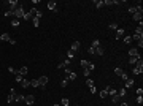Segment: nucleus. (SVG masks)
I'll return each instance as SVG.
<instances>
[{"mask_svg": "<svg viewBox=\"0 0 143 106\" xmlns=\"http://www.w3.org/2000/svg\"><path fill=\"white\" fill-rule=\"evenodd\" d=\"M24 14H26V13H24V10H22L21 5L13 11V17H14V19H18V21H24Z\"/></svg>", "mask_w": 143, "mask_h": 106, "instance_id": "nucleus-1", "label": "nucleus"}, {"mask_svg": "<svg viewBox=\"0 0 143 106\" xmlns=\"http://www.w3.org/2000/svg\"><path fill=\"white\" fill-rule=\"evenodd\" d=\"M46 6H48V10H49V11H54V13H57V2H56V0H49Z\"/></svg>", "mask_w": 143, "mask_h": 106, "instance_id": "nucleus-2", "label": "nucleus"}, {"mask_svg": "<svg viewBox=\"0 0 143 106\" xmlns=\"http://www.w3.org/2000/svg\"><path fill=\"white\" fill-rule=\"evenodd\" d=\"M129 55H130V57H135V59H142V55H140V52H138L137 48L129 49Z\"/></svg>", "mask_w": 143, "mask_h": 106, "instance_id": "nucleus-3", "label": "nucleus"}, {"mask_svg": "<svg viewBox=\"0 0 143 106\" xmlns=\"http://www.w3.org/2000/svg\"><path fill=\"white\" fill-rule=\"evenodd\" d=\"M126 35V29H121V27H118V30H116V35H115V38L116 40H121L122 37Z\"/></svg>", "mask_w": 143, "mask_h": 106, "instance_id": "nucleus-4", "label": "nucleus"}, {"mask_svg": "<svg viewBox=\"0 0 143 106\" xmlns=\"http://www.w3.org/2000/svg\"><path fill=\"white\" fill-rule=\"evenodd\" d=\"M27 73H29V68H27V67H21V68L18 70V74H19V76H22V78H26Z\"/></svg>", "mask_w": 143, "mask_h": 106, "instance_id": "nucleus-5", "label": "nucleus"}, {"mask_svg": "<svg viewBox=\"0 0 143 106\" xmlns=\"http://www.w3.org/2000/svg\"><path fill=\"white\" fill-rule=\"evenodd\" d=\"M38 82H40V87L45 89V87H46V82H48V78L46 76H40V78H38Z\"/></svg>", "mask_w": 143, "mask_h": 106, "instance_id": "nucleus-6", "label": "nucleus"}, {"mask_svg": "<svg viewBox=\"0 0 143 106\" xmlns=\"http://www.w3.org/2000/svg\"><path fill=\"white\" fill-rule=\"evenodd\" d=\"M24 100H26V103L29 106H32V105H33V101H35V97H33V95H26V97H24Z\"/></svg>", "mask_w": 143, "mask_h": 106, "instance_id": "nucleus-7", "label": "nucleus"}, {"mask_svg": "<svg viewBox=\"0 0 143 106\" xmlns=\"http://www.w3.org/2000/svg\"><path fill=\"white\" fill-rule=\"evenodd\" d=\"M79 48H81V43H79V41H75V43H72V48H70V51L76 52V51H79Z\"/></svg>", "mask_w": 143, "mask_h": 106, "instance_id": "nucleus-8", "label": "nucleus"}, {"mask_svg": "<svg viewBox=\"0 0 143 106\" xmlns=\"http://www.w3.org/2000/svg\"><path fill=\"white\" fill-rule=\"evenodd\" d=\"M8 3H10V5H11L10 11H14L16 8H18V6H19V2H18V0H10V2H8Z\"/></svg>", "mask_w": 143, "mask_h": 106, "instance_id": "nucleus-9", "label": "nucleus"}, {"mask_svg": "<svg viewBox=\"0 0 143 106\" xmlns=\"http://www.w3.org/2000/svg\"><path fill=\"white\" fill-rule=\"evenodd\" d=\"M70 62H72V60L65 59V60H64L62 64H59V67H57V68H69V67H70Z\"/></svg>", "mask_w": 143, "mask_h": 106, "instance_id": "nucleus-10", "label": "nucleus"}, {"mask_svg": "<svg viewBox=\"0 0 143 106\" xmlns=\"http://www.w3.org/2000/svg\"><path fill=\"white\" fill-rule=\"evenodd\" d=\"M19 84H21V87H24V89H27V87H30V81H29V79H26V78H24V79H22L21 82H19Z\"/></svg>", "mask_w": 143, "mask_h": 106, "instance_id": "nucleus-11", "label": "nucleus"}, {"mask_svg": "<svg viewBox=\"0 0 143 106\" xmlns=\"http://www.w3.org/2000/svg\"><path fill=\"white\" fill-rule=\"evenodd\" d=\"M132 19L134 21H137V22H140L143 19V14L142 13H135V14H132Z\"/></svg>", "mask_w": 143, "mask_h": 106, "instance_id": "nucleus-12", "label": "nucleus"}, {"mask_svg": "<svg viewBox=\"0 0 143 106\" xmlns=\"http://www.w3.org/2000/svg\"><path fill=\"white\" fill-rule=\"evenodd\" d=\"M132 85H134V79L132 78H127L126 79V87H124V89H130Z\"/></svg>", "mask_w": 143, "mask_h": 106, "instance_id": "nucleus-13", "label": "nucleus"}, {"mask_svg": "<svg viewBox=\"0 0 143 106\" xmlns=\"http://www.w3.org/2000/svg\"><path fill=\"white\" fill-rule=\"evenodd\" d=\"M122 41L126 43V44H130V43H132V37H130V35H124V37H122Z\"/></svg>", "mask_w": 143, "mask_h": 106, "instance_id": "nucleus-14", "label": "nucleus"}, {"mask_svg": "<svg viewBox=\"0 0 143 106\" xmlns=\"http://www.w3.org/2000/svg\"><path fill=\"white\" fill-rule=\"evenodd\" d=\"M106 90H108V95H110V97H113V95H116V93H118V90H115L113 87H110V85L106 87Z\"/></svg>", "mask_w": 143, "mask_h": 106, "instance_id": "nucleus-15", "label": "nucleus"}, {"mask_svg": "<svg viewBox=\"0 0 143 106\" xmlns=\"http://www.w3.org/2000/svg\"><path fill=\"white\" fill-rule=\"evenodd\" d=\"M111 101H113V105H116V103H119V101H121V97L116 93V95H113V97H111Z\"/></svg>", "mask_w": 143, "mask_h": 106, "instance_id": "nucleus-16", "label": "nucleus"}, {"mask_svg": "<svg viewBox=\"0 0 143 106\" xmlns=\"http://www.w3.org/2000/svg\"><path fill=\"white\" fill-rule=\"evenodd\" d=\"M0 41H10V35L8 33H2L0 35Z\"/></svg>", "mask_w": 143, "mask_h": 106, "instance_id": "nucleus-17", "label": "nucleus"}, {"mask_svg": "<svg viewBox=\"0 0 143 106\" xmlns=\"http://www.w3.org/2000/svg\"><path fill=\"white\" fill-rule=\"evenodd\" d=\"M30 87H33V89L40 87V82H38V79H33V81H30Z\"/></svg>", "mask_w": 143, "mask_h": 106, "instance_id": "nucleus-18", "label": "nucleus"}, {"mask_svg": "<svg viewBox=\"0 0 143 106\" xmlns=\"http://www.w3.org/2000/svg\"><path fill=\"white\" fill-rule=\"evenodd\" d=\"M99 95H100V98H106V97H108V90H106V89L100 90V92H99Z\"/></svg>", "mask_w": 143, "mask_h": 106, "instance_id": "nucleus-19", "label": "nucleus"}, {"mask_svg": "<svg viewBox=\"0 0 143 106\" xmlns=\"http://www.w3.org/2000/svg\"><path fill=\"white\" fill-rule=\"evenodd\" d=\"M118 95L121 97V98H122V97H126V95H127V89H124V87H122V89H119V92H118Z\"/></svg>", "mask_w": 143, "mask_h": 106, "instance_id": "nucleus-20", "label": "nucleus"}, {"mask_svg": "<svg viewBox=\"0 0 143 106\" xmlns=\"http://www.w3.org/2000/svg\"><path fill=\"white\" fill-rule=\"evenodd\" d=\"M91 46H92V48H99V46H100V40H97V38H95L94 41L91 43Z\"/></svg>", "mask_w": 143, "mask_h": 106, "instance_id": "nucleus-21", "label": "nucleus"}, {"mask_svg": "<svg viewBox=\"0 0 143 106\" xmlns=\"http://www.w3.org/2000/svg\"><path fill=\"white\" fill-rule=\"evenodd\" d=\"M143 35H137V33H134L132 35V41H138V40H142Z\"/></svg>", "mask_w": 143, "mask_h": 106, "instance_id": "nucleus-22", "label": "nucleus"}, {"mask_svg": "<svg viewBox=\"0 0 143 106\" xmlns=\"http://www.w3.org/2000/svg\"><path fill=\"white\" fill-rule=\"evenodd\" d=\"M70 105V100L69 98H62V101H60V106H69Z\"/></svg>", "mask_w": 143, "mask_h": 106, "instance_id": "nucleus-23", "label": "nucleus"}, {"mask_svg": "<svg viewBox=\"0 0 143 106\" xmlns=\"http://www.w3.org/2000/svg\"><path fill=\"white\" fill-rule=\"evenodd\" d=\"M94 3H95V8H102L103 6V0H95Z\"/></svg>", "mask_w": 143, "mask_h": 106, "instance_id": "nucleus-24", "label": "nucleus"}, {"mask_svg": "<svg viewBox=\"0 0 143 106\" xmlns=\"http://www.w3.org/2000/svg\"><path fill=\"white\" fill-rule=\"evenodd\" d=\"M24 100V95H21V93H16L14 95V101H22Z\"/></svg>", "mask_w": 143, "mask_h": 106, "instance_id": "nucleus-25", "label": "nucleus"}, {"mask_svg": "<svg viewBox=\"0 0 143 106\" xmlns=\"http://www.w3.org/2000/svg\"><path fill=\"white\" fill-rule=\"evenodd\" d=\"M75 57V52H73V51H70V49H69V51H67V59H69V60H72V59H73Z\"/></svg>", "mask_w": 143, "mask_h": 106, "instance_id": "nucleus-26", "label": "nucleus"}, {"mask_svg": "<svg viewBox=\"0 0 143 106\" xmlns=\"http://www.w3.org/2000/svg\"><path fill=\"white\" fill-rule=\"evenodd\" d=\"M132 73L135 74V76H137V74H142V73H143V68H134Z\"/></svg>", "mask_w": 143, "mask_h": 106, "instance_id": "nucleus-27", "label": "nucleus"}, {"mask_svg": "<svg viewBox=\"0 0 143 106\" xmlns=\"http://www.w3.org/2000/svg\"><path fill=\"white\" fill-rule=\"evenodd\" d=\"M67 84H69V78H64L60 81V87H67Z\"/></svg>", "mask_w": 143, "mask_h": 106, "instance_id": "nucleus-28", "label": "nucleus"}, {"mask_svg": "<svg viewBox=\"0 0 143 106\" xmlns=\"http://www.w3.org/2000/svg\"><path fill=\"white\" fill-rule=\"evenodd\" d=\"M86 85H88V87H92V85H94V81L91 79V78H86Z\"/></svg>", "mask_w": 143, "mask_h": 106, "instance_id": "nucleus-29", "label": "nucleus"}, {"mask_svg": "<svg viewBox=\"0 0 143 106\" xmlns=\"http://www.w3.org/2000/svg\"><path fill=\"white\" fill-rule=\"evenodd\" d=\"M95 49V54H97V55H103V49L100 48V46H99V48H94Z\"/></svg>", "mask_w": 143, "mask_h": 106, "instance_id": "nucleus-30", "label": "nucleus"}, {"mask_svg": "<svg viewBox=\"0 0 143 106\" xmlns=\"http://www.w3.org/2000/svg\"><path fill=\"white\" fill-rule=\"evenodd\" d=\"M19 24H21V21H18V19H13L11 21V25L13 27H19Z\"/></svg>", "mask_w": 143, "mask_h": 106, "instance_id": "nucleus-31", "label": "nucleus"}, {"mask_svg": "<svg viewBox=\"0 0 143 106\" xmlns=\"http://www.w3.org/2000/svg\"><path fill=\"white\" fill-rule=\"evenodd\" d=\"M124 73V71H122L121 68H115V74H116V76H119V78H121V74Z\"/></svg>", "mask_w": 143, "mask_h": 106, "instance_id": "nucleus-32", "label": "nucleus"}, {"mask_svg": "<svg viewBox=\"0 0 143 106\" xmlns=\"http://www.w3.org/2000/svg\"><path fill=\"white\" fill-rule=\"evenodd\" d=\"M135 101H137L138 105H143V97H142V95H137V98H135Z\"/></svg>", "mask_w": 143, "mask_h": 106, "instance_id": "nucleus-33", "label": "nucleus"}, {"mask_svg": "<svg viewBox=\"0 0 143 106\" xmlns=\"http://www.w3.org/2000/svg\"><path fill=\"white\" fill-rule=\"evenodd\" d=\"M76 79V73H69V81H75Z\"/></svg>", "mask_w": 143, "mask_h": 106, "instance_id": "nucleus-34", "label": "nucleus"}, {"mask_svg": "<svg viewBox=\"0 0 143 106\" xmlns=\"http://www.w3.org/2000/svg\"><path fill=\"white\" fill-rule=\"evenodd\" d=\"M88 70H89V71H92V70H95V64H92V62H89V64H88Z\"/></svg>", "mask_w": 143, "mask_h": 106, "instance_id": "nucleus-35", "label": "nucleus"}, {"mask_svg": "<svg viewBox=\"0 0 143 106\" xmlns=\"http://www.w3.org/2000/svg\"><path fill=\"white\" fill-rule=\"evenodd\" d=\"M88 64H89L88 60H81V62H79V65H81L83 68H88Z\"/></svg>", "mask_w": 143, "mask_h": 106, "instance_id": "nucleus-36", "label": "nucleus"}, {"mask_svg": "<svg viewBox=\"0 0 143 106\" xmlns=\"http://www.w3.org/2000/svg\"><path fill=\"white\" fill-rule=\"evenodd\" d=\"M8 71H10L11 74H14V76L18 74V70H16V68H13V67H10V68H8Z\"/></svg>", "mask_w": 143, "mask_h": 106, "instance_id": "nucleus-37", "label": "nucleus"}, {"mask_svg": "<svg viewBox=\"0 0 143 106\" xmlns=\"http://www.w3.org/2000/svg\"><path fill=\"white\" fill-rule=\"evenodd\" d=\"M110 29H111V30H118V24H116V22H111Z\"/></svg>", "mask_w": 143, "mask_h": 106, "instance_id": "nucleus-38", "label": "nucleus"}, {"mask_svg": "<svg viewBox=\"0 0 143 106\" xmlns=\"http://www.w3.org/2000/svg\"><path fill=\"white\" fill-rule=\"evenodd\" d=\"M138 59H135V57H129V64L130 65H135V62H137Z\"/></svg>", "mask_w": 143, "mask_h": 106, "instance_id": "nucleus-39", "label": "nucleus"}, {"mask_svg": "<svg viewBox=\"0 0 143 106\" xmlns=\"http://www.w3.org/2000/svg\"><path fill=\"white\" fill-rule=\"evenodd\" d=\"M129 13H130V14H135V13H137V8H135V6H130V8H129Z\"/></svg>", "mask_w": 143, "mask_h": 106, "instance_id": "nucleus-40", "label": "nucleus"}, {"mask_svg": "<svg viewBox=\"0 0 143 106\" xmlns=\"http://www.w3.org/2000/svg\"><path fill=\"white\" fill-rule=\"evenodd\" d=\"M38 24H40V19L33 16V25H35V27H38Z\"/></svg>", "mask_w": 143, "mask_h": 106, "instance_id": "nucleus-41", "label": "nucleus"}, {"mask_svg": "<svg viewBox=\"0 0 143 106\" xmlns=\"http://www.w3.org/2000/svg\"><path fill=\"white\" fill-rule=\"evenodd\" d=\"M135 33H137V35H143V29L137 27V29H135Z\"/></svg>", "mask_w": 143, "mask_h": 106, "instance_id": "nucleus-42", "label": "nucleus"}, {"mask_svg": "<svg viewBox=\"0 0 143 106\" xmlns=\"http://www.w3.org/2000/svg\"><path fill=\"white\" fill-rule=\"evenodd\" d=\"M89 73H91V71H89L88 68H84V70H83V74H84L86 78H89Z\"/></svg>", "mask_w": 143, "mask_h": 106, "instance_id": "nucleus-43", "label": "nucleus"}, {"mask_svg": "<svg viewBox=\"0 0 143 106\" xmlns=\"http://www.w3.org/2000/svg\"><path fill=\"white\" fill-rule=\"evenodd\" d=\"M42 16H43V13H42L40 10H37V13H35V17H38V19H40Z\"/></svg>", "mask_w": 143, "mask_h": 106, "instance_id": "nucleus-44", "label": "nucleus"}, {"mask_svg": "<svg viewBox=\"0 0 143 106\" xmlns=\"http://www.w3.org/2000/svg\"><path fill=\"white\" fill-rule=\"evenodd\" d=\"M88 52H89L91 55H92V54H95V49L92 48V46H89V49H88Z\"/></svg>", "mask_w": 143, "mask_h": 106, "instance_id": "nucleus-45", "label": "nucleus"}, {"mask_svg": "<svg viewBox=\"0 0 143 106\" xmlns=\"http://www.w3.org/2000/svg\"><path fill=\"white\" fill-rule=\"evenodd\" d=\"M89 89H91V93H97V87H95V85H92Z\"/></svg>", "mask_w": 143, "mask_h": 106, "instance_id": "nucleus-46", "label": "nucleus"}, {"mask_svg": "<svg viewBox=\"0 0 143 106\" xmlns=\"http://www.w3.org/2000/svg\"><path fill=\"white\" fill-rule=\"evenodd\" d=\"M137 44H138V48H140V49L143 48V38H142V40H138V41H137Z\"/></svg>", "mask_w": 143, "mask_h": 106, "instance_id": "nucleus-47", "label": "nucleus"}, {"mask_svg": "<svg viewBox=\"0 0 143 106\" xmlns=\"http://www.w3.org/2000/svg\"><path fill=\"white\" fill-rule=\"evenodd\" d=\"M22 79H24V78H22V76H19V74H16V81H18V82H21Z\"/></svg>", "mask_w": 143, "mask_h": 106, "instance_id": "nucleus-48", "label": "nucleus"}, {"mask_svg": "<svg viewBox=\"0 0 143 106\" xmlns=\"http://www.w3.org/2000/svg\"><path fill=\"white\" fill-rule=\"evenodd\" d=\"M5 16H6V17H8V16H13V11H10V10L5 11Z\"/></svg>", "mask_w": 143, "mask_h": 106, "instance_id": "nucleus-49", "label": "nucleus"}, {"mask_svg": "<svg viewBox=\"0 0 143 106\" xmlns=\"http://www.w3.org/2000/svg\"><path fill=\"white\" fill-rule=\"evenodd\" d=\"M135 93H137V95H142V93H143V89H142V87H140V89H137V92H135Z\"/></svg>", "mask_w": 143, "mask_h": 106, "instance_id": "nucleus-50", "label": "nucleus"}, {"mask_svg": "<svg viewBox=\"0 0 143 106\" xmlns=\"http://www.w3.org/2000/svg\"><path fill=\"white\" fill-rule=\"evenodd\" d=\"M121 106H129V105H127V103H121Z\"/></svg>", "mask_w": 143, "mask_h": 106, "instance_id": "nucleus-51", "label": "nucleus"}, {"mask_svg": "<svg viewBox=\"0 0 143 106\" xmlns=\"http://www.w3.org/2000/svg\"><path fill=\"white\" fill-rule=\"evenodd\" d=\"M53 106H60V105H57V103H56V105H53Z\"/></svg>", "mask_w": 143, "mask_h": 106, "instance_id": "nucleus-52", "label": "nucleus"}, {"mask_svg": "<svg viewBox=\"0 0 143 106\" xmlns=\"http://www.w3.org/2000/svg\"><path fill=\"white\" fill-rule=\"evenodd\" d=\"M76 106H79V105H76Z\"/></svg>", "mask_w": 143, "mask_h": 106, "instance_id": "nucleus-53", "label": "nucleus"}]
</instances>
